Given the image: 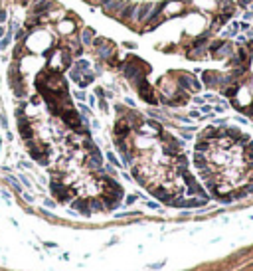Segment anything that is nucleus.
<instances>
[{
  "label": "nucleus",
  "instance_id": "obj_2",
  "mask_svg": "<svg viewBox=\"0 0 253 271\" xmlns=\"http://www.w3.org/2000/svg\"><path fill=\"white\" fill-rule=\"evenodd\" d=\"M91 34H93V30H91V28L83 32V42H85V44H89V42H91Z\"/></svg>",
  "mask_w": 253,
  "mask_h": 271
},
{
  "label": "nucleus",
  "instance_id": "obj_4",
  "mask_svg": "<svg viewBox=\"0 0 253 271\" xmlns=\"http://www.w3.org/2000/svg\"><path fill=\"white\" fill-rule=\"evenodd\" d=\"M4 36V26H0V38Z\"/></svg>",
  "mask_w": 253,
  "mask_h": 271
},
{
  "label": "nucleus",
  "instance_id": "obj_3",
  "mask_svg": "<svg viewBox=\"0 0 253 271\" xmlns=\"http://www.w3.org/2000/svg\"><path fill=\"white\" fill-rule=\"evenodd\" d=\"M4 18H6V14H4V10H0V22H2Z\"/></svg>",
  "mask_w": 253,
  "mask_h": 271
},
{
  "label": "nucleus",
  "instance_id": "obj_1",
  "mask_svg": "<svg viewBox=\"0 0 253 271\" xmlns=\"http://www.w3.org/2000/svg\"><path fill=\"white\" fill-rule=\"evenodd\" d=\"M10 42H12V32H10V30H8V34H6V36H4V38H2V40H0V49H2V52H4V49H6V48H8V44H10Z\"/></svg>",
  "mask_w": 253,
  "mask_h": 271
}]
</instances>
